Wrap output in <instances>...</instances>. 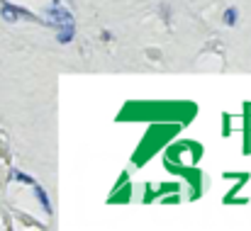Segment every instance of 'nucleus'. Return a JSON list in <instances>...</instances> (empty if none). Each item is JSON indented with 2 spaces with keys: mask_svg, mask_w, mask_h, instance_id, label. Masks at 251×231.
<instances>
[{
  "mask_svg": "<svg viewBox=\"0 0 251 231\" xmlns=\"http://www.w3.org/2000/svg\"><path fill=\"white\" fill-rule=\"evenodd\" d=\"M76 37V27H74V20H66L56 27V42L59 44H71Z\"/></svg>",
  "mask_w": 251,
  "mask_h": 231,
  "instance_id": "nucleus-1",
  "label": "nucleus"
},
{
  "mask_svg": "<svg viewBox=\"0 0 251 231\" xmlns=\"http://www.w3.org/2000/svg\"><path fill=\"white\" fill-rule=\"evenodd\" d=\"M2 17H5L7 22H17L20 17H32V12L25 10V7H17V5L5 2V5H2Z\"/></svg>",
  "mask_w": 251,
  "mask_h": 231,
  "instance_id": "nucleus-2",
  "label": "nucleus"
},
{
  "mask_svg": "<svg viewBox=\"0 0 251 231\" xmlns=\"http://www.w3.org/2000/svg\"><path fill=\"white\" fill-rule=\"evenodd\" d=\"M32 187H34V197L39 200V205H42V209H44L47 214H51V200H49V195H47V190H44L42 185H37V183H32Z\"/></svg>",
  "mask_w": 251,
  "mask_h": 231,
  "instance_id": "nucleus-3",
  "label": "nucleus"
},
{
  "mask_svg": "<svg viewBox=\"0 0 251 231\" xmlns=\"http://www.w3.org/2000/svg\"><path fill=\"white\" fill-rule=\"evenodd\" d=\"M222 22H225L227 27H234V24L239 22V7H227L225 15H222Z\"/></svg>",
  "mask_w": 251,
  "mask_h": 231,
  "instance_id": "nucleus-4",
  "label": "nucleus"
},
{
  "mask_svg": "<svg viewBox=\"0 0 251 231\" xmlns=\"http://www.w3.org/2000/svg\"><path fill=\"white\" fill-rule=\"evenodd\" d=\"M12 178H15V180H20V183H25V185H32V183H34V180H32L29 175H25L22 170H15V173H12Z\"/></svg>",
  "mask_w": 251,
  "mask_h": 231,
  "instance_id": "nucleus-5",
  "label": "nucleus"
}]
</instances>
